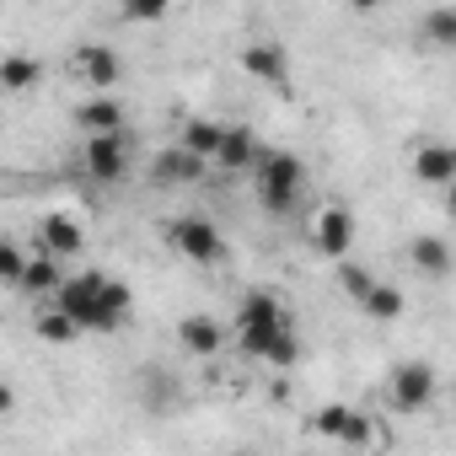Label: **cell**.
Here are the masks:
<instances>
[{
	"label": "cell",
	"mask_w": 456,
	"mask_h": 456,
	"mask_svg": "<svg viewBox=\"0 0 456 456\" xmlns=\"http://www.w3.org/2000/svg\"><path fill=\"white\" fill-rule=\"evenodd\" d=\"M258 134L253 129H220V145H215V156L209 161H220L225 172H242V167H253L258 161Z\"/></svg>",
	"instance_id": "cell-13"
},
{
	"label": "cell",
	"mask_w": 456,
	"mask_h": 456,
	"mask_svg": "<svg viewBox=\"0 0 456 456\" xmlns=\"http://www.w3.org/2000/svg\"><path fill=\"white\" fill-rule=\"evenodd\" d=\"M70 70H76L86 86L113 92V86H118V76H124V60H118V49H113V44H81V49L70 54Z\"/></svg>",
	"instance_id": "cell-7"
},
{
	"label": "cell",
	"mask_w": 456,
	"mask_h": 456,
	"mask_svg": "<svg viewBox=\"0 0 456 456\" xmlns=\"http://www.w3.org/2000/svg\"><path fill=\"white\" fill-rule=\"evenodd\" d=\"M349 248H354V215L344 204H328L317 215V253L322 258H344Z\"/></svg>",
	"instance_id": "cell-9"
},
{
	"label": "cell",
	"mask_w": 456,
	"mask_h": 456,
	"mask_svg": "<svg viewBox=\"0 0 456 456\" xmlns=\"http://www.w3.org/2000/svg\"><path fill=\"white\" fill-rule=\"evenodd\" d=\"M387 397H392L397 413L429 408V403H435V365H429V360H403V365L392 370V381H387Z\"/></svg>",
	"instance_id": "cell-6"
},
{
	"label": "cell",
	"mask_w": 456,
	"mask_h": 456,
	"mask_svg": "<svg viewBox=\"0 0 456 456\" xmlns=\"http://www.w3.org/2000/svg\"><path fill=\"white\" fill-rule=\"evenodd\" d=\"M12 408H17V392H12L6 381H0V413H12Z\"/></svg>",
	"instance_id": "cell-27"
},
{
	"label": "cell",
	"mask_w": 456,
	"mask_h": 456,
	"mask_svg": "<svg viewBox=\"0 0 456 456\" xmlns=\"http://www.w3.org/2000/svg\"><path fill=\"white\" fill-rule=\"evenodd\" d=\"M76 124H81L86 134H108V129H124V102H118L113 92H97V97H86V102L76 108Z\"/></svg>",
	"instance_id": "cell-14"
},
{
	"label": "cell",
	"mask_w": 456,
	"mask_h": 456,
	"mask_svg": "<svg viewBox=\"0 0 456 456\" xmlns=\"http://www.w3.org/2000/svg\"><path fill=\"white\" fill-rule=\"evenodd\" d=\"M81 167H86L92 183H124V172H129V140H124V129L86 134V145H81Z\"/></svg>",
	"instance_id": "cell-5"
},
{
	"label": "cell",
	"mask_w": 456,
	"mask_h": 456,
	"mask_svg": "<svg viewBox=\"0 0 456 456\" xmlns=\"http://www.w3.org/2000/svg\"><path fill=\"white\" fill-rule=\"evenodd\" d=\"M370 280H376L370 269H354V264H344V269H338V285H344V290H349L354 301H360V296L370 290Z\"/></svg>",
	"instance_id": "cell-26"
},
{
	"label": "cell",
	"mask_w": 456,
	"mask_h": 456,
	"mask_svg": "<svg viewBox=\"0 0 456 456\" xmlns=\"http://www.w3.org/2000/svg\"><path fill=\"white\" fill-rule=\"evenodd\" d=\"M177 344H183L188 354L209 360V354H220V344H225V328H220L215 317H204V312H188V317L177 322Z\"/></svg>",
	"instance_id": "cell-12"
},
{
	"label": "cell",
	"mask_w": 456,
	"mask_h": 456,
	"mask_svg": "<svg viewBox=\"0 0 456 456\" xmlns=\"http://www.w3.org/2000/svg\"><path fill=\"white\" fill-rule=\"evenodd\" d=\"M172 12V0H118V22H134V28H151Z\"/></svg>",
	"instance_id": "cell-22"
},
{
	"label": "cell",
	"mask_w": 456,
	"mask_h": 456,
	"mask_svg": "<svg viewBox=\"0 0 456 456\" xmlns=\"http://www.w3.org/2000/svg\"><path fill=\"white\" fill-rule=\"evenodd\" d=\"M44 81V65L33 54H0V92H33Z\"/></svg>",
	"instance_id": "cell-18"
},
{
	"label": "cell",
	"mask_w": 456,
	"mask_h": 456,
	"mask_svg": "<svg viewBox=\"0 0 456 456\" xmlns=\"http://www.w3.org/2000/svg\"><path fill=\"white\" fill-rule=\"evenodd\" d=\"M253 172H258V199H264V209H274V215L296 209V199H301V188H306V161H301L296 151H258Z\"/></svg>",
	"instance_id": "cell-2"
},
{
	"label": "cell",
	"mask_w": 456,
	"mask_h": 456,
	"mask_svg": "<svg viewBox=\"0 0 456 456\" xmlns=\"http://www.w3.org/2000/svg\"><path fill=\"white\" fill-rule=\"evenodd\" d=\"M349 6H354V12H376V6H381V0H349Z\"/></svg>",
	"instance_id": "cell-28"
},
{
	"label": "cell",
	"mask_w": 456,
	"mask_h": 456,
	"mask_svg": "<svg viewBox=\"0 0 456 456\" xmlns=\"http://www.w3.org/2000/svg\"><path fill=\"white\" fill-rule=\"evenodd\" d=\"M54 306L81 333H113V328L129 322V285L102 280V274H65L54 285Z\"/></svg>",
	"instance_id": "cell-1"
},
{
	"label": "cell",
	"mask_w": 456,
	"mask_h": 456,
	"mask_svg": "<svg viewBox=\"0 0 456 456\" xmlns=\"http://www.w3.org/2000/svg\"><path fill=\"white\" fill-rule=\"evenodd\" d=\"M22 248L12 242V237H0V280H6V285H17V274H22Z\"/></svg>",
	"instance_id": "cell-25"
},
{
	"label": "cell",
	"mask_w": 456,
	"mask_h": 456,
	"mask_svg": "<svg viewBox=\"0 0 456 456\" xmlns=\"http://www.w3.org/2000/svg\"><path fill=\"white\" fill-rule=\"evenodd\" d=\"M204 156H193V151H183V145H167V151H156V161H151V177L156 183H167V188H183V183H199L204 177Z\"/></svg>",
	"instance_id": "cell-10"
},
{
	"label": "cell",
	"mask_w": 456,
	"mask_h": 456,
	"mask_svg": "<svg viewBox=\"0 0 456 456\" xmlns=\"http://www.w3.org/2000/svg\"><path fill=\"white\" fill-rule=\"evenodd\" d=\"M242 70L253 76V81H264V86H285L290 81V54H285V44H274V38H253V44H242Z\"/></svg>",
	"instance_id": "cell-8"
},
{
	"label": "cell",
	"mask_w": 456,
	"mask_h": 456,
	"mask_svg": "<svg viewBox=\"0 0 456 456\" xmlns=\"http://www.w3.org/2000/svg\"><path fill=\"white\" fill-rule=\"evenodd\" d=\"M33 328H38V338H44V344H76V338H81V328H76V322H70L60 306H49V312H44Z\"/></svg>",
	"instance_id": "cell-21"
},
{
	"label": "cell",
	"mask_w": 456,
	"mask_h": 456,
	"mask_svg": "<svg viewBox=\"0 0 456 456\" xmlns=\"http://www.w3.org/2000/svg\"><path fill=\"white\" fill-rule=\"evenodd\" d=\"M424 33H429V44L451 49V44H456V12H451V6H435V12L424 17Z\"/></svg>",
	"instance_id": "cell-23"
},
{
	"label": "cell",
	"mask_w": 456,
	"mask_h": 456,
	"mask_svg": "<svg viewBox=\"0 0 456 456\" xmlns=\"http://www.w3.org/2000/svg\"><path fill=\"white\" fill-rule=\"evenodd\" d=\"M167 248L188 264H220L225 258V237H220V225L204 220V215H177L167 220Z\"/></svg>",
	"instance_id": "cell-4"
},
{
	"label": "cell",
	"mask_w": 456,
	"mask_h": 456,
	"mask_svg": "<svg viewBox=\"0 0 456 456\" xmlns=\"http://www.w3.org/2000/svg\"><path fill=\"white\" fill-rule=\"evenodd\" d=\"M81 242H86L81 220H70V215H44V225H38V253L76 258V253H81Z\"/></svg>",
	"instance_id": "cell-11"
},
{
	"label": "cell",
	"mask_w": 456,
	"mask_h": 456,
	"mask_svg": "<svg viewBox=\"0 0 456 456\" xmlns=\"http://www.w3.org/2000/svg\"><path fill=\"white\" fill-rule=\"evenodd\" d=\"M408 258H413V269L429 274V280H445V274H451V242H445V237H413Z\"/></svg>",
	"instance_id": "cell-17"
},
{
	"label": "cell",
	"mask_w": 456,
	"mask_h": 456,
	"mask_svg": "<svg viewBox=\"0 0 456 456\" xmlns=\"http://www.w3.org/2000/svg\"><path fill=\"white\" fill-rule=\"evenodd\" d=\"M220 129H225V124H215V118H188V124H183V140H177V145L209 161V156H215V145H220Z\"/></svg>",
	"instance_id": "cell-20"
},
{
	"label": "cell",
	"mask_w": 456,
	"mask_h": 456,
	"mask_svg": "<svg viewBox=\"0 0 456 456\" xmlns=\"http://www.w3.org/2000/svg\"><path fill=\"white\" fill-rule=\"evenodd\" d=\"M413 177H419V183L445 188V183L456 177V151H451V145H440V140H435V145H419V151H413Z\"/></svg>",
	"instance_id": "cell-15"
},
{
	"label": "cell",
	"mask_w": 456,
	"mask_h": 456,
	"mask_svg": "<svg viewBox=\"0 0 456 456\" xmlns=\"http://www.w3.org/2000/svg\"><path fill=\"white\" fill-rule=\"evenodd\" d=\"M360 312H365L370 322H397V317H403V290H397V285L370 280V290L360 296Z\"/></svg>",
	"instance_id": "cell-19"
},
{
	"label": "cell",
	"mask_w": 456,
	"mask_h": 456,
	"mask_svg": "<svg viewBox=\"0 0 456 456\" xmlns=\"http://www.w3.org/2000/svg\"><path fill=\"white\" fill-rule=\"evenodd\" d=\"M349 413H354V408H344V403H328V408H317L312 429H317V435H328V440H338V435H344V424H349Z\"/></svg>",
	"instance_id": "cell-24"
},
{
	"label": "cell",
	"mask_w": 456,
	"mask_h": 456,
	"mask_svg": "<svg viewBox=\"0 0 456 456\" xmlns=\"http://www.w3.org/2000/svg\"><path fill=\"white\" fill-rule=\"evenodd\" d=\"M280 328H290V312H285L269 290H248V296L237 301V338H242V354H248V360H258L264 344H269Z\"/></svg>",
	"instance_id": "cell-3"
},
{
	"label": "cell",
	"mask_w": 456,
	"mask_h": 456,
	"mask_svg": "<svg viewBox=\"0 0 456 456\" xmlns=\"http://www.w3.org/2000/svg\"><path fill=\"white\" fill-rule=\"evenodd\" d=\"M60 280H65V274H60V258H54V253H33V258H22L17 290H22V296H54Z\"/></svg>",
	"instance_id": "cell-16"
}]
</instances>
